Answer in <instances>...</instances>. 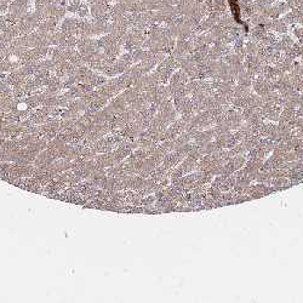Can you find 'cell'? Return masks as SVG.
Returning <instances> with one entry per match:
<instances>
[{"instance_id": "obj_1", "label": "cell", "mask_w": 303, "mask_h": 303, "mask_svg": "<svg viewBox=\"0 0 303 303\" xmlns=\"http://www.w3.org/2000/svg\"><path fill=\"white\" fill-rule=\"evenodd\" d=\"M229 5H231V9H232V12H233V16H234L235 21L239 22V23H243L241 20H240V9H239V4L235 2V0H229Z\"/></svg>"}]
</instances>
